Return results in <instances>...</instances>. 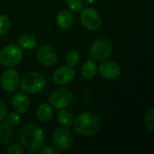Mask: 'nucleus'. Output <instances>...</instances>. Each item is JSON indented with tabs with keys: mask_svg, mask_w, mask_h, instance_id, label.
I'll return each instance as SVG.
<instances>
[{
	"mask_svg": "<svg viewBox=\"0 0 154 154\" xmlns=\"http://www.w3.org/2000/svg\"><path fill=\"white\" fill-rule=\"evenodd\" d=\"M39 152L41 154H59L61 152V151L56 147V146H51V145H48V146H45V147H42L40 150H39Z\"/></svg>",
	"mask_w": 154,
	"mask_h": 154,
	"instance_id": "nucleus-25",
	"label": "nucleus"
},
{
	"mask_svg": "<svg viewBox=\"0 0 154 154\" xmlns=\"http://www.w3.org/2000/svg\"><path fill=\"white\" fill-rule=\"evenodd\" d=\"M84 3H86L87 5H92L96 2V0H82Z\"/></svg>",
	"mask_w": 154,
	"mask_h": 154,
	"instance_id": "nucleus-28",
	"label": "nucleus"
},
{
	"mask_svg": "<svg viewBox=\"0 0 154 154\" xmlns=\"http://www.w3.org/2000/svg\"><path fill=\"white\" fill-rule=\"evenodd\" d=\"M20 141L23 149L28 152H39L44 145L45 135L42 129L34 123L25 124L20 132Z\"/></svg>",
	"mask_w": 154,
	"mask_h": 154,
	"instance_id": "nucleus-1",
	"label": "nucleus"
},
{
	"mask_svg": "<svg viewBox=\"0 0 154 154\" xmlns=\"http://www.w3.org/2000/svg\"><path fill=\"white\" fill-rule=\"evenodd\" d=\"M11 29V21L5 14H0V35H5Z\"/></svg>",
	"mask_w": 154,
	"mask_h": 154,
	"instance_id": "nucleus-21",
	"label": "nucleus"
},
{
	"mask_svg": "<svg viewBox=\"0 0 154 154\" xmlns=\"http://www.w3.org/2000/svg\"><path fill=\"white\" fill-rule=\"evenodd\" d=\"M37 60L44 67H52L57 62L58 55L51 45H42L37 51Z\"/></svg>",
	"mask_w": 154,
	"mask_h": 154,
	"instance_id": "nucleus-12",
	"label": "nucleus"
},
{
	"mask_svg": "<svg viewBox=\"0 0 154 154\" xmlns=\"http://www.w3.org/2000/svg\"><path fill=\"white\" fill-rule=\"evenodd\" d=\"M24 152V149L23 146H21L20 144H11L7 150H6V153L7 154H23Z\"/></svg>",
	"mask_w": 154,
	"mask_h": 154,
	"instance_id": "nucleus-26",
	"label": "nucleus"
},
{
	"mask_svg": "<svg viewBox=\"0 0 154 154\" xmlns=\"http://www.w3.org/2000/svg\"><path fill=\"white\" fill-rule=\"evenodd\" d=\"M20 83L19 73L14 69H8L3 72L0 78V85L5 91L14 92L17 89Z\"/></svg>",
	"mask_w": 154,
	"mask_h": 154,
	"instance_id": "nucleus-11",
	"label": "nucleus"
},
{
	"mask_svg": "<svg viewBox=\"0 0 154 154\" xmlns=\"http://www.w3.org/2000/svg\"><path fill=\"white\" fill-rule=\"evenodd\" d=\"M56 23L60 29L68 30L71 28L74 24L73 14L68 10H61L57 14Z\"/></svg>",
	"mask_w": 154,
	"mask_h": 154,
	"instance_id": "nucleus-14",
	"label": "nucleus"
},
{
	"mask_svg": "<svg viewBox=\"0 0 154 154\" xmlns=\"http://www.w3.org/2000/svg\"><path fill=\"white\" fill-rule=\"evenodd\" d=\"M37 119L42 123H49L53 118L52 106L48 103H42L36 111Z\"/></svg>",
	"mask_w": 154,
	"mask_h": 154,
	"instance_id": "nucleus-15",
	"label": "nucleus"
},
{
	"mask_svg": "<svg viewBox=\"0 0 154 154\" xmlns=\"http://www.w3.org/2000/svg\"><path fill=\"white\" fill-rule=\"evenodd\" d=\"M56 118L58 123L64 127L71 126L74 120V116H72V114L69 111L66 110L65 108L60 109V111L57 113Z\"/></svg>",
	"mask_w": 154,
	"mask_h": 154,
	"instance_id": "nucleus-18",
	"label": "nucleus"
},
{
	"mask_svg": "<svg viewBox=\"0 0 154 154\" xmlns=\"http://www.w3.org/2000/svg\"><path fill=\"white\" fill-rule=\"evenodd\" d=\"M5 122L11 127H14L19 125L21 121V116L20 114L17 112H12L8 115H6L5 118L4 119Z\"/></svg>",
	"mask_w": 154,
	"mask_h": 154,
	"instance_id": "nucleus-22",
	"label": "nucleus"
},
{
	"mask_svg": "<svg viewBox=\"0 0 154 154\" xmlns=\"http://www.w3.org/2000/svg\"><path fill=\"white\" fill-rule=\"evenodd\" d=\"M23 51L15 43H10L0 51V65L4 67H14L20 63L23 59Z\"/></svg>",
	"mask_w": 154,
	"mask_h": 154,
	"instance_id": "nucleus-4",
	"label": "nucleus"
},
{
	"mask_svg": "<svg viewBox=\"0 0 154 154\" xmlns=\"http://www.w3.org/2000/svg\"><path fill=\"white\" fill-rule=\"evenodd\" d=\"M80 72L86 79H93L97 73V65L94 60H87L83 63Z\"/></svg>",
	"mask_w": 154,
	"mask_h": 154,
	"instance_id": "nucleus-17",
	"label": "nucleus"
},
{
	"mask_svg": "<svg viewBox=\"0 0 154 154\" xmlns=\"http://www.w3.org/2000/svg\"><path fill=\"white\" fill-rule=\"evenodd\" d=\"M97 72H99L100 76L104 79H115L120 76L121 67L116 61L107 59L102 60L99 66H97Z\"/></svg>",
	"mask_w": 154,
	"mask_h": 154,
	"instance_id": "nucleus-10",
	"label": "nucleus"
},
{
	"mask_svg": "<svg viewBox=\"0 0 154 154\" xmlns=\"http://www.w3.org/2000/svg\"><path fill=\"white\" fill-rule=\"evenodd\" d=\"M113 52L112 42L106 38L100 37L93 42L90 48L91 57L97 61H102L109 59Z\"/></svg>",
	"mask_w": 154,
	"mask_h": 154,
	"instance_id": "nucleus-5",
	"label": "nucleus"
},
{
	"mask_svg": "<svg viewBox=\"0 0 154 154\" xmlns=\"http://www.w3.org/2000/svg\"><path fill=\"white\" fill-rule=\"evenodd\" d=\"M76 76V71L69 65H63L55 69L52 75L53 82L59 86H65L71 83Z\"/></svg>",
	"mask_w": 154,
	"mask_h": 154,
	"instance_id": "nucleus-9",
	"label": "nucleus"
},
{
	"mask_svg": "<svg viewBox=\"0 0 154 154\" xmlns=\"http://www.w3.org/2000/svg\"><path fill=\"white\" fill-rule=\"evenodd\" d=\"M12 106L15 112L24 114L30 107V100L24 93L18 92L12 98Z\"/></svg>",
	"mask_w": 154,
	"mask_h": 154,
	"instance_id": "nucleus-13",
	"label": "nucleus"
},
{
	"mask_svg": "<svg viewBox=\"0 0 154 154\" xmlns=\"http://www.w3.org/2000/svg\"><path fill=\"white\" fill-rule=\"evenodd\" d=\"M14 140V133L12 127L5 122L0 121V144L8 145Z\"/></svg>",
	"mask_w": 154,
	"mask_h": 154,
	"instance_id": "nucleus-16",
	"label": "nucleus"
},
{
	"mask_svg": "<svg viewBox=\"0 0 154 154\" xmlns=\"http://www.w3.org/2000/svg\"><path fill=\"white\" fill-rule=\"evenodd\" d=\"M7 115V107L4 101L0 100V121H3Z\"/></svg>",
	"mask_w": 154,
	"mask_h": 154,
	"instance_id": "nucleus-27",
	"label": "nucleus"
},
{
	"mask_svg": "<svg viewBox=\"0 0 154 154\" xmlns=\"http://www.w3.org/2000/svg\"><path fill=\"white\" fill-rule=\"evenodd\" d=\"M65 61L67 65H69L71 67H74L79 64L80 61V55L77 51H69L65 57Z\"/></svg>",
	"mask_w": 154,
	"mask_h": 154,
	"instance_id": "nucleus-20",
	"label": "nucleus"
},
{
	"mask_svg": "<svg viewBox=\"0 0 154 154\" xmlns=\"http://www.w3.org/2000/svg\"><path fill=\"white\" fill-rule=\"evenodd\" d=\"M19 85L23 92L26 94H37L44 88L46 79L42 73L31 71L22 77Z\"/></svg>",
	"mask_w": 154,
	"mask_h": 154,
	"instance_id": "nucleus-3",
	"label": "nucleus"
},
{
	"mask_svg": "<svg viewBox=\"0 0 154 154\" xmlns=\"http://www.w3.org/2000/svg\"><path fill=\"white\" fill-rule=\"evenodd\" d=\"M73 100V95L70 90L60 88L52 91L49 97V104L56 109L68 107Z\"/></svg>",
	"mask_w": 154,
	"mask_h": 154,
	"instance_id": "nucleus-7",
	"label": "nucleus"
},
{
	"mask_svg": "<svg viewBox=\"0 0 154 154\" xmlns=\"http://www.w3.org/2000/svg\"><path fill=\"white\" fill-rule=\"evenodd\" d=\"M52 140L56 147L60 151H67L70 149L74 143V138L72 133L67 127L57 128L52 135Z\"/></svg>",
	"mask_w": 154,
	"mask_h": 154,
	"instance_id": "nucleus-8",
	"label": "nucleus"
},
{
	"mask_svg": "<svg viewBox=\"0 0 154 154\" xmlns=\"http://www.w3.org/2000/svg\"><path fill=\"white\" fill-rule=\"evenodd\" d=\"M144 125L148 130H150L152 132L154 130V107L152 106L148 109V111L145 115Z\"/></svg>",
	"mask_w": 154,
	"mask_h": 154,
	"instance_id": "nucleus-23",
	"label": "nucleus"
},
{
	"mask_svg": "<svg viewBox=\"0 0 154 154\" xmlns=\"http://www.w3.org/2000/svg\"><path fill=\"white\" fill-rule=\"evenodd\" d=\"M80 22L86 29L95 32L101 27L102 17L97 9L87 7L80 11Z\"/></svg>",
	"mask_w": 154,
	"mask_h": 154,
	"instance_id": "nucleus-6",
	"label": "nucleus"
},
{
	"mask_svg": "<svg viewBox=\"0 0 154 154\" xmlns=\"http://www.w3.org/2000/svg\"><path fill=\"white\" fill-rule=\"evenodd\" d=\"M36 44H37V40L32 34L22 35L18 40V45L21 47V49L32 50L36 46Z\"/></svg>",
	"mask_w": 154,
	"mask_h": 154,
	"instance_id": "nucleus-19",
	"label": "nucleus"
},
{
	"mask_svg": "<svg viewBox=\"0 0 154 154\" xmlns=\"http://www.w3.org/2000/svg\"><path fill=\"white\" fill-rule=\"evenodd\" d=\"M72 126L75 132L83 136L96 135L101 127L99 118L93 113L83 112L78 115L74 120Z\"/></svg>",
	"mask_w": 154,
	"mask_h": 154,
	"instance_id": "nucleus-2",
	"label": "nucleus"
},
{
	"mask_svg": "<svg viewBox=\"0 0 154 154\" xmlns=\"http://www.w3.org/2000/svg\"><path fill=\"white\" fill-rule=\"evenodd\" d=\"M67 5L69 10L76 13L80 12L84 8L82 0H67Z\"/></svg>",
	"mask_w": 154,
	"mask_h": 154,
	"instance_id": "nucleus-24",
	"label": "nucleus"
}]
</instances>
